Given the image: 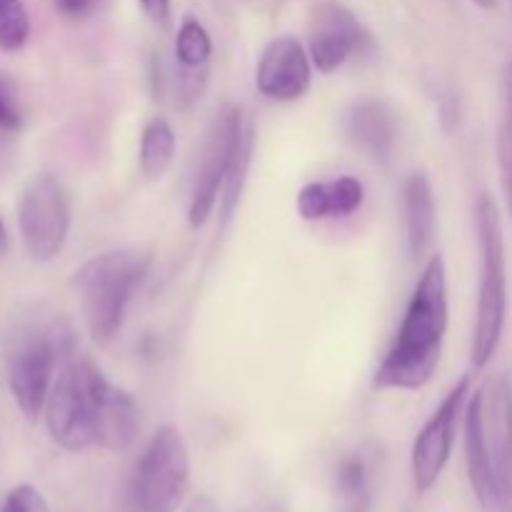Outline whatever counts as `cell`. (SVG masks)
Wrapping results in <instances>:
<instances>
[{
  "label": "cell",
  "mask_w": 512,
  "mask_h": 512,
  "mask_svg": "<svg viewBox=\"0 0 512 512\" xmlns=\"http://www.w3.org/2000/svg\"><path fill=\"white\" fill-rule=\"evenodd\" d=\"M470 400V378L463 375L458 383L450 388L443 403L438 405L428 423L415 438L413 450H410V475H413L415 493L425 495L438 485L443 478L445 468L453 455L455 438H458V428L465 418V408Z\"/></svg>",
  "instance_id": "cell-9"
},
{
  "label": "cell",
  "mask_w": 512,
  "mask_h": 512,
  "mask_svg": "<svg viewBox=\"0 0 512 512\" xmlns=\"http://www.w3.org/2000/svg\"><path fill=\"white\" fill-rule=\"evenodd\" d=\"M370 510H373V495H370V498L358 500V503H350V508L345 512H370Z\"/></svg>",
  "instance_id": "cell-28"
},
{
  "label": "cell",
  "mask_w": 512,
  "mask_h": 512,
  "mask_svg": "<svg viewBox=\"0 0 512 512\" xmlns=\"http://www.w3.org/2000/svg\"><path fill=\"white\" fill-rule=\"evenodd\" d=\"M365 200V188L353 175L335 180H315L300 188L295 208L303 220L345 218L360 210Z\"/></svg>",
  "instance_id": "cell-15"
},
{
  "label": "cell",
  "mask_w": 512,
  "mask_h": 512,
  "mask_svg": "<svg viewBox=\"0 0 512 512\" xmlns=\"http://www.w3.org/2000/svg\"><path fill=\"white\" fill-rule=\"evenodd\" d=\"M448 320V273L443 255L435 253L415 283L393 345L375 368L373 388L380 393L423 390L443 360Z\"/></svg>",
  "instance_id": "cell-2"
},
{
  "label": "cell",
  "mask_w": 512,
  "mask_h": 512,
  "mask_svg": "<svg viewBox=\"0 0 512 512\" xmlns=\"http://www.w3.org/2000/svg\"><path fill=\"white\" fill-rule=\"evenodd\" d=\"M245 128V115L240 105H228L215 115L210 123L208 135H205L203 153H200L198 170L193 178V190H190L188 203V228L200 230L210 220L220 203L225 178L233 168L235 153L240 148Z\"/></svg>",
  "instance_id": "cell-8"
},
{
  "label": "cell",
  "mask_w": 512,
  "mask_h": 512,
  "mask_svg": "<svg viewBox=\"0 0 512 512\" xmlns=\"http://www.w3.org/2000/svg\"><path fill=\"white\" fill-rule=\"evenodd\" d=\"M313 83V60L295 35H278L263 48L255 68V88L275 103L303 98Z\"/></svg>",
  "instance_id": "cell-12"
},
{
  "label": "cell",
  "mask_w": 512,
  "mask_h": 512,
  "mask_svg": "<svg viewBox=\"0 0 512 512\" xmlns=\"http://www.w3.org/2000/svg\"><path fill=\"white\" fill-rule=\"evenodd\" d=\"M8 250H10V235H8V228H5L3 218H0V260L8 255Z\"/></svg>",
  "instance_id": "cell-27"
},
{
  "label": "cell",
  "mask_w": 512,
  "mask_h": 512,
  "mask_svg": "<svg viewBox=\"0 0 512 512\" xmlns=\"http://www.w3.org/2000/svg\"><path fill=\"white\" fill-rule=\"evenodd\" d=\"M473 3L478 5V8L490 10V8H495V5H498V0H473Z\"/></svg>",
  "instance_id": "cell-29"
},
{
  "label": "cell",
  "mask_w": 512,
  "mask_h": 512,
  "mask_svg": "<svg viewBox=\"0 0 512 512\" xmlns=\"http://www.w3.org/2000/svg\"><path fill=\"white\" fill-rule=\"evenodd\" d=\"M0 512H50V508L48 500L43 498V493L38 488L23 483L5 495Z\"/></svg>",
  "instance_id": "cell-23"
},
{
  "label": "cell",
  "mask_w": 512,
  "mask_h": 512,
  "mask_svg": "<svg viewBox=\"0 0 512 512\" xmlns=\"http://www.w3.org/2000/svg\"><path fill=\"white\" fill-rule=\"evenodd\" d=\"M175 150H178V138H175L170 120L163 118V115L150 118L145 123L143 133H140V173L148 180H160L173 165Z\"/></svg>",
  "instance_id": "cell-17"
},
{
  "label": "cell",
  "mask_w": 512,
  "mask_h": 512,
  "mask_svg": "<svg viewBox=\"0 0 512 512\" xmlns=\"http://www.w3.org/2000/svg\"><path fill=\"white\" fill-rule=\"evenodd\" d=\"M73 348V330L65 320H28L18 325L10 338L5 368H8L10 395L28 420L43 415L50 390L58 378L60 360H70Z\"/></svg>",
  "instance_id": "cell-4"
},
{
  "label": "cell",
  "mask_w": 512,
  "mask_h": 512,
  "mask_svg": "<svg viewBox=\"0 0 512 512\" xmlns=\"http://www.w3.org/2000/svg\"><path fill=\"white\" fill-rule=\"evenodd\" d=\"M380 460H383V453L373 443L360 445L358 450L345 455L335 468V490L340 493V498H345L348 503L370 498L373 480L380 470Z\"/></svg>",
  "instance_id": "cell-16"
},
{
  "label": "cell",
  "mask_w": 512,
  "mask_h": 512,
  "mask_svg": "<svg viewBox=\"0 0 512 512\" xmlns=\"http://www.w3.org/2000/svg\"><path fill=\"white\" fill-rule=\"evenodd\" d=\"M403 225L405 245L413 260H420L435 240L438 230V205L428 173L418 170L403 185Z\"/></svg>",
  "instance_id": "cell-14"
},
{
  "label": "cell",
  "mask_w": 512,
  "mask_h": 512,
  "mask_svg": "<svg viewBox=\"0 0 512 512\" xmlns=\"http://www.w3.org/2000/svg\"><path fill=\"white\" fill-rule=\"evenodd\" d=\"M30 38V15L23 0H0V50L18 53Z\"/></svg>",
  "instance_id": "cell-21"
},
{
  "label": "cell",
  "mask_w": 512,
  "mask_h": 512,
  "mask_svg": "<svg viewBox=\"0 0 512 512\" xmlns=\"http://www.w3.org/2000/svg\"><path fill=\"white\" fill-rule=\"evenodd\" d=\"M500 90H503V113H500L495 153H498L500 183H503L505 203H508V213L512 218V58L505 60L503 65Z\"/></svg>",
  "instance_id": "cell-19"
},
{
  "label": "cell",
  "mask_w": 512,
  "mask_h": 512,
  "mask_svg": "<svg viewBox=\"0 0 512 512\" xmlns=\"http://www.w3.org/2000/svg\"><path fill=\"white\" fill-rule=\"evenodd\" d=\"M55 10L70 20H85L100 10L103 0H53Z\"/></svg>",
  "instance_id": "cell-25"
},
{
  "label": "cell",
  "mask_w": 512,
  "mask_h": 512,
  "mask_svg": "<svg viewBox=\"0 0 512 512\" xmlns=\"http://www.w3.org/2000/svg\"><path fill=\"white\" fill-rule=\"evenodd\" d=\"M253 150H255V128L248 123L243 140H240L238 153H235L233 168H230L228 178H225L223 193H220V203H218L220 228H228L235 210H238L240 198H243V190H245V180H248L250 163H253Z\"/></svg>",
  "instance_id": "cell-18"
},
{
  "label": "cell",
  "mask_w": 512,
  "mask_h": 512,
  "mask_svg": "<svg viewBox=\"0 0 512 512\" xmlns=\"http://www.w3.org/2000/svg\"><path fill=\"white\" fill-rule=\"evenodd\" d=\"M73 225V200L60 178L40 173L25 183L18 200V230L35 263H50L65 248Z\"/></svg>",
  "instance_id": "cell-7"
},
{
  "label": "cell",
  "mask_w": 512,
  "mask_h": 512,
  "mask_svg": "<svg viewBox=\"0 0 512 512\" xmlns=\"http://www.w3.org/2000/svg\"><path fill=\"white\" fill-rule=\"evenodd\" d=\"M183 512H225V510L220 508L213 498H208V495H198V498H193L188 505H185ZM238 512H290V510L280 503H263V505H253V508H243Z\"/></svg>",
  "instance_id": "cell-24"
},
{
  "label": "cell",
  "mask_w": 512,
  "mask_h": 512,
  "mask_svg": "<svg viewBox=\"0 0 512 512\" xmlns=\"http://www.w3.org/2000/svg\"><path fill=\"white\" fill-rule=\"evenodd\" d=\"M153 255L140 248H115L85 260L70 278L93 343L105 348L123 330L125 313L148 280Z\"/></svg>",
  "instance_id": "cell-3"
},
{
  "label": "cell",
  "mask_w": 512,
  "mask_h": 512,
  "mask_svg": "<svg viewBox=\"0 0 512 512\" xmlns=\"http://www.w3.org/2000/svg\"><path fill=\"white\" fill-rule=\"evenodd\" d=\"M173 58L188 70L210 68L213 38H210L208 28L198 18H193V15H185L183 23H180L178 35H175Z\"/></svg>",
  "instance_id": "cell-20"
},
{
  "label": "cell",
  "mask_w": 512,
  "mask_h": 512,
  "mask_svg": "<svg viewBox=\"0 0 512 512\" xmlns=\"http://www.w3.org/2000/svg\"><path fill=\"white\" fill-rule=\"evenodd\" d=\"M373 45L368 28L348 5L338 0H323L310 13L308 53L323 75L343 68L353 55L365 53Z\"/></svg>",
  "instance_id": "cell-11"
},
{
  "label": "cell",
  "mask_w": 512,
  "mask_h": 512,
  "mask_svg": "<svg viewBox=\"0 0 512 512\" xmlns=\"http://www.w3.org/2000/svg\"><path fill=\"white\" fill-rule=\"evenodd\" d=\"M343 130L375 163H388L398 143V113L380 98H363L345 110Z\"/></svg>",
  "instance_id": "cell-13"
},
{
  "label": "cell",
  "mask_w": 512,
  "mask_h": 512,
  "mask_svg": "<svg viewBox=\"0 0 512 512\" xmlns=\"http://www.w3.org/2000/svg\"><path fill=\"white\" fill-rule=\"evenodd\" d=\"M190 495V450L175 425H163L135 465L130 498L138 512H178Z\"/></svg>",
  "instance_id": "cell-6"
},
{
  "label": "cell",
  "mask_w": 512,
  "mask_h": 512,
  "mask_svg": "<svg viewBox=\"0 0 512 512\" xmlns=\"http://www.w3.org/2000/svg\"><path fill=\"white\" fill-rule=\"evenodd\" d=\"M470 405L478 415L483 448L493 465L500 495L512 508V380L493 375L480 390L470 393Z\"/></svg>",
  "instance_id": "cell-10"
},
{
  "label": "cell",
  "mask_w": 512,
  "mask_h": 512,
  "mask_svg": "<svg viewBox=\"0 0 512 512\" xmlns=\"http://www.w3.org/2000/svg\"><path fill=\"white\" fill-rule=\"evenodd\" d=\"M475 228H478L480 250V288L470 360L473 368L480 370L493 360L508 315V255H505L503 220L493 195L483 193L475 203Z\"/></svg>",
  "instance_id": "cell-5"
},
{
  "label": "cell",
  "mask_w": 512,
  "mask_h": 512,
  "mask_svg": "<svg viewBox=\"0 0 512 512\" xmlns=\"http://www.w3.org/2000/svg\"><path fill=\"white\" fill-rule=\"evenodd\" d=\"M43 415L50 440L68 453L90 448L123 453L140 430L133 395L110 383L88 358H70L60 365Z\"/></svg>",
  "instance_id": "cell-1"
},
{
  "label": "cell",
  "mask_w": 512,
  "mask_h": 512,
  "mask_svg": "<svg viewBox=\"0 0 512 512\" xmlns=\"http://www.w3.org/2000/svg\"><path fill=\"white\" fill-rule=\"evenodd\" d=\"M0 163H3V145H0Z\"/></svg>",
  "instance_id": "cell-30"
},
{
  "label": "cell",
  "mask_w": 512,
  "mask_h": 512,
  "mask_svg": "<svg viewBox=\"0 0 512 512\" xmlns=\"http://www.w3.org/2000/svg\"><path fill=\"white\" fill-rule=\"evenodd\" d=\"M25 125L23 108H20L15 83L5 73H0V138L20 133Z\"/></svg>",
  "instance_id": "cell-22"
},
{
  "label": "cell",
  "mask_w": 512,
  "mask_h": 512,
  "mask_svg": "<svg viewBox=\"0 0 512 512\" xmlns=\"http://www.w3.org/2000/svg\"><path fill=\"white\" fill-rule=\"evenodd\" d=\"M138 5L148 15L150 23L160 25V28H168L173 20V0H138Z\"/></svg>",
  "instance_id": "cell-26"
},
{
  "label": "cell",
  "mask_w": 512,
  "mask_h": 512,
  "mask_svg": "<svg viewBox=\"0 0 512 512\" xmlns=\"http://www.w3.org/2000/svg\"><path fill=\"white\" fill-rule=\"evenodd\" d=\"M508 512H512V508H510V510H508Z\"/></svg>",
  "instance_id": "cell-31"
}]
</instances>
